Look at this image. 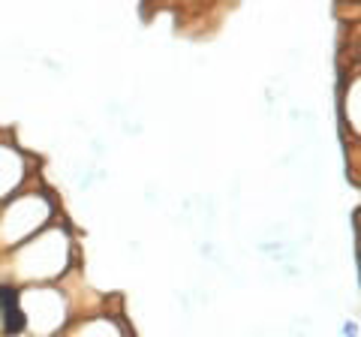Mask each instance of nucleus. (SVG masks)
<instances>
[{
    "label": "nucleus",
    "instance_id": "1",
    "mask_svg": "<svg viewBox=\"0 0 361 337\" xmlns=\"http://www.w3.org/2000/svg\"><path fill=\"white\" fill-rule=\"evenodd\" d=\"M54 220V202L45 190H30V193H16L6 202L0 214V247L16 250L25 241H30L37 232L51 226Z\"/></svg>",
    "mask_w": 361,
    "mask_h": 337
},
{
    "label": "nucleus",
    "instance_id": "2",
    "mask_svg": "<svg viewBox=\"0 0 361 337\" xmlns=\"http://www.w3.org/2000/svg\"><path fill=\"white\" fill-rule=\"evenodd\" d=\"M341 331H343V337H358V322H353V319H346Z\"/></svg>",
    "mask_w": 361,
    "mask_h": 337
}]
</instances>
